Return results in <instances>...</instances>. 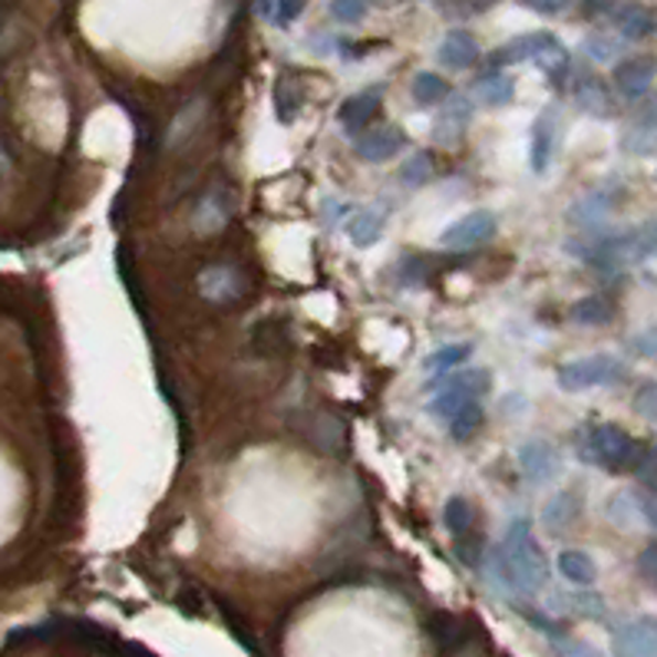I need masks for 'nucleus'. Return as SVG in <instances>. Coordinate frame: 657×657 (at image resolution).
Returning a JSON list of instances; mask_svg holds the SVG:
<instances>
[{
  "label": "nucleus",
  "instance_id": "1",
  "mask_svg": "<svg viewBox=\"0 0 657 657\" xmlns=\"http://www.w3.org/2000/svg\"><path fill=\"white\" fill-rule=\"evenodd\" d=\"M492 572L499 585H506L516 595H536L549 582V559L532 532L529 519H516L502 542L492 549Z\"/></svg>",
  "mask_w": 657,
  "mask_h": 657
},
{
  "label": "nucleus",
  "instance_id": "2",
  "mask_svg": "<svg viewBox=\"0 0 657 657\" xmlns=\"http://www.w3.org/2000/svg\"><path fill=\"white\" fill-rule=\"evenodd\" d=\"M526 60L539 63L542 73L555 86L572 76V56L565 53L562 40L552 30H532V33L512 36L509 43H502L499 50L489 53V70H506V66H516V63H526Z\"/></svg>",
  "mask_w": 657,
  "mask_h": 657
},
{
  "label": "nucleus",
  "instance_id": "3",
  "mask_svg": "<svg viewBox=\"0 0 657 657\" xmlns=\"http://www.w3.org/2000/svg\"><path fill=\"white\" fill-rule=\"evenodd\" d=\"M579 456L605 473H628L642 459L638 439L618 423H595L579 436Z\"/></svg>",
  "mask_w": 657,
  "mask_h": 657
},
{
  "label": "nucleus",
  "instance_id": "4",
  "mask_svg": "<svg viewBox=\"0 0 657 657\" xmlns=\"http://www.w3.org/2000/svg\"><path fill=\"white\" fill-rule=\"evenodd\" d=\"M430 390H433L430 413L449 420L459 406L476 403V400H483V396L492 390V373L483 370V367H466V370H459V373H449V377L443 373V377H436V380L430 383Z\"/></svg>",
  "mask_w": 657,
  "mask_h": 657
},
{
  "label": "nucleus",
  "instance_id": "5",
  "mask_svg": "<svg viewBox=\"0 0 657 657\" xmlns=\"http://www.w3.org/2000/svg\"><path fill=\"white\" fill-rule=\"evenodd\" d=\"M555 377L565 393H585L595 386L618 383L625 377V363L615 353H589V357H575V360L562 363Z\"/></svg>",
  "mask_w": 657,
  "mask_h": 657
},
{
  "label": "nucleus",
  "instance_id": "6",
  "mask_svg": "<svg viewBox=\"0 0 657 657\" xmlns=\"http://www.w3.org/2000/svg\"><path fill=\"white\" fill-rule=\"evenodd\" d=\"M618 199H622V186H618V182L598 186V189L585 192L582 199H575L572 209L565 212V219H569L579 232H602L605 222L615 215Z\"/></svg>",
  "mask_w": 657,
  "mask_h": 657
},
{
  "label": "nucleus",
  "instance_id": "7",
  "mask_svg": "<svg viewBox=\"0 0 657 657\" xmlns=\"http://www.w3.org/2000/svg\"><path fill=\"white\" fill-rule=\"evenodd\" d=\"M622 152L635 156V159H655L657 156V96L655 99H645L632 116L628 123L622 126Z\"/></svg>",
  "mask_w": 657,
  "mask_h": 657
},
{
  "label": "nucleus",
  "instance_id": "8",
  "mask_svg": "<svg viewBox=\"0 0 657 657\" xmlns=\"http://www.w3.org/2000/svg\"><path fill=\"white\" fill-rule=\"evenodd\" d=\"M559 136H562V109L552 103L536 116L532 136H529V166H532L536 176L549 172V166L555 159V149H559Z\"/></svg>",
  "mask_w": 657,
  "mask_h": 657
},
{
  "label": "nucleus",
  "instance_id": "9",
  "mask_svg": "<svg viewBox=\"0 0 657 657\" xmlns=\"http://www.w3.org/2000/svg\"><path fill=\"white\" fill-rule=\"evenodd\" d=\"M496 229H499V219L486 209H476V212H466L463 219H456L453 225H446L439 232V245L466 252V248H476V245H486L489 239H496Z\"/></svg>",
  "mask_w": 657,
  "mask_h": 657
},
{
  "label": "nucleus",
  "instance_id": "10",
  "mask_svg": "<svg viewBox=\"0 0 657 657\" xmlns=\"http://www.w3.org/2000/svg\"><path fill=\"white\" fill-rule=\"evenodd\" d=\"M199 295L215 308H229L248 295V278L235 265H215L199 275Z\"/></svg>",
  "mask_w": 657,
  "mask_h": 657
},
{
  "label": "nucleus",
  "instance_id": "11",
  "mask_svg": "<svg viewBox=\"0 0 657 657\" xmlns=\"http://www.w3.org/2000/svg\"><path fill=\"white\" fill-rule=\"evenodd\" d=\"M657 80V56L651 53H635V56H625L615 63V73H612V83H615V93L638 103L651 93Z\"/></svg>",
  "mask_w": 657,
  "mask_h": 657
},
{
  "label": "nucleus",
  "instance_id": "12",
  "mask_svg": "<svg viewBox=\"0 0 657 657\" xmlns=\"http://www.w3.org/2000/svg\"><path fill=\"white\" fill-rule=\"evenodd\" d=\"M406 149V133L396 123H380L373 129H360V136L353 139V156L360 162H386L393 156H400Z\"/></svg>",
  "mask_w": 657,
  "mask_h": 657
},
{
  "label": "nucleus",
  "instance_id": "13",
  "mask_svg": "<svg viewBox=\"0 0 657 657\" xmlns=\"http://www.w3.org/2000/svg\"><path fill=\"white\" fill-rule=\"evenodd\" d=\"M572 99L575 106L592 119H612L615 116V89L598 73H572Z\"/></svg>",
  "mask_w": 657,
  "mask_h": 657
},
{
  "label": "nucleus",
  "instance_id": "14",
  "mask_svg": "<svg viewBox=\"0 0 657 657\" xmlns=\"http://www.w3.org/2000/svg\"><path fill=\"white\" fill-rule=\"evenodd\" d=\"M519 469H522V476L532 483V486H545V483H552L559 473H562V453H559V446L555 443H549V439H526L522 446H519Z\"/></svg>",
  "mask_w": 657,
  "mask_h": 657
},
{
  "label": "nucleus",
  "instance_id": "15",
  "mask_svg": "<svg viewBox=\"0 0 657 657\" xmlns=\"http://www.w3.org/2000/svg\"><path fill=\"white\" fill-rule=\"evenodd\" d=\"M473 99L463 96V93H449L446 103H439V113H436V123H433V142L439 146H456L469 123H473Z\"/></svg>",
  "mask_w": 657,
  "mask_h": 657
},
{
  "label": "nucleus",
  "instance_id": "16",
  "mask_svg": "<svg viewBox=\"0 0 657 657\" xmlns=\"http://www.w3.org/2000/svg\"><path fill=\"white\" fill-rule=\"evenodd\" d=\"M615 657H657V618L655 615H638L628 625L615 632L612 642Z\"/></svg>",
  "mask_w": 657,
  "mask_h": 657
},
{
  "label": "nucleus",
  "instance_id": "17",
  "mask_svg": "<svg viewBox=\"0 0 657 657\" xmlns=\"http://www.w3.org/2000/svg\"><path fill=\"white\" fill-rule=\"evenodd\" d=\"M585 512V492L579 486H569V489H559L545 506H542V526L552 532V536H565Z\"/></svg>",
  "mask_w": 657,
  "mask_h": 657
},
{
  "label": "nucleus",
  "instance_id": "18",
  "mask_svg": "<svg viewBox=\"0 0 657 657\" xmlns=\"http://www.w3.org/2000/svg\"><path fill=\"white\" fill-rule=\"evenodd\" d=\"M383 93H386V86H383V83H373V86H367V89L347 96V99L340 103V109H337V123H340L347 133L367 129V123H373V116H377L380 106H383Z\"/></svg>",
  "mask_w": 657,
  "mask_h": 657
},
{
  "label": "nucleus",
  "instance_id": "19",
  "mask_svg": "<svg viewBox=\"0 0 657 657\" xmlns=\"http://www.w3.org/2000/svg\"><path fill=\"white\" fill-rule=\"evenodd\" d=\"M436 60L446 70H466L479 60V40L469 30H449L436 46Z\"/></svg>",
  "mask_w": 657,
  "mask_h": 657
},
{
  "label": "nucleus",
  "instance_id": "20",
  "mask_svg": "<svg viewBox=\"0 0 657 657\" xmlns=\"http://www.w3.org/2000/svg\"><path fill=\"white\" fill-rule=\"evenodd\" d=\"M612 23H615L618 36H622V40H632V43L648 40L657 30V17L645 3H622V7L612 13Z\"/></svg>",
  "mask_w": 657,
  "mask_h": 657
},
{
  "label": "nucleus",
  "instance_id": "21",
  "mask_svg": "<svg viewBox=\"0 0 657 657\" xmlns=\"http://www.w3.org/2000/svg\"><path fill=\"white\" fill-rule=\"evenodd\" d=\"M383 229H386V219H383L380 209H357V212L347 219V225H343L347 239H350L357 248H373V245L383 239Z\"/></svg>",
  "mask_w": 657,
  "mask_h": 657
},
{
  "label": "nucleus",
  "instance_id": "22",
  "mask_svg": "<svg viewBox=\"0 0 657 657\" xmlns=\"http://www.w3.org/2000/svg\"><path fill=\"white\" fill-rule=\"evenodd\" d=\"M559 575L569 582V585H579V589H589L598 582V565L589 552L582 549H565L559 552Z\"/></svg>",
  "mask_w": 657,
  "mask_h": 657
},
{
  "label": "nucleus",
  "instance_id": "23",
  "mask_svg": "<svg viewBox=\"0 0 657 657\" xmlns=\"http://www.w3.org/2000/svg\"><path fill=\"white\" fill-rule=\"evenodd\" d=\"M476 96H479L486 106L502 109V106H509V103H512V96H516V83H512V76H509V73H502V70H489V73H483V76L476 80Z\"/></svg>",
  "mask_w": 657,
  "mask_h": 657
},
{
  "label": "nucleus",
  "instance_id": "24",
  "mask_svg": "<svg viewBox=\"0 0 657 657\" xmlns=\"http://www.w3.org/2000/svg\"><path fill=\"white\" fill-rule=\"evenodd\" d=\"M410 93H413V103H416V106H439V103H446V96L453 93V86H449V80H443L439 73L423 70V73L413 76Z\"/></svg>",
  "mask_w": 657,
  "mask_h": 657
},
{
  "label": "nucleus",
  "instance_id": "25",
  "mask_svg": "<svg viewBox=\"0 0 657 657\" xmlns=\"http://www.w3.org/2000/svg\"><path fill=\"white\" fill-rule=\"evenodd\" d=\"M605 512H608L612 526H618V529H625V532L642 529V516H638V489H622V492H615V496L608 499Z\"/></svg>",
  "mask_w": 657,
  "mask_h": 657
},
{
  "label": "nucleus",
  "instance_id": "26",
  "mask_svg": "<svg viewBox=\"0 0 657 657\" xmlns=\"http://www.w3.org/2000/svg\"><path fill=\"white\" fill-rule=\"evenodd\" d=\"M569 315H572V321H575V325L602 328V325H608V321L615 318V308H612V301H608V298H602V295H589V298L575 301Z\"/></svg>",
  "mask_w": 657,
  "mask_h": 657
},
{
  "label": "nucleus",
  "instance_id": "27",
  "mask_svg": "<svg viewBox=\"0 0 657 657\" xmlns=\"http://www.w3.org/2000/svg\"><path fill=\"white\" fill-rule=\"evenodd\" d=\"M483 423H486L483 403H479V400H476V403H466V406H459V410L449 416V436H453L456 443H469V439L483 430Z\"/></svg>",
  "mask_w": 657,
  "mask_h": 657
},
{
  "label": "nucleus",
  "instance_id": "28",
  "mask_svg": "<svg viewBox=\"0 0 657 657\" xmlns=\"http://www.w3.org/2000/svg\"><path fill=\"white\" fill-rule=\"evenodd\" d=\"M229 215H232V202L225 199V192H212L202 199V205L195 212V225H199V232H219L229 222Z\"/></svg>",
  "mask_w": 657,
  "mask_h": 657
},
{
  "label": "nucleus",
  "instance_id": "29",
  "mask_svg": "<svg viewBox=\"0 0 657 657\" xmlns=\"http://www.w3.org/2000/svg\"><path fill=\"white\" fill-rule=\"evenodd\" d=\"M469 353H473V343H446V347L433 350V353L423 360V370L433 373V377H443V373L456 370L459 363H466Z\"/></svg>",
  "mask_w": 657,
  "mask_h": 657
},
{
  "label": "nucleus",
  "instance_id": "30",
  "mask_svg": "<svg viewBox=\"0 0 657 657\" xmlns=\"http://www.w3.org/2000/svg\"><path fill=\"white\" fill-rule=\"evenodd\" d=\"M473 519H476V512H473V502L466 496H449L446 499V506H443V526L456 539H463V536L473 532Z\"/></svg>",
  "mask_w": 657,
  "mask_h": 657
},
{
  "label": "nucleus",
  "instance_id": "31",
  "mask_svg": "<svg viewBox=\"0 0 657 657\" xmlns=\"http://www.w3.org/2000/svg\"><path fill=\"white\" fill-rule=\"evenodd\" d=\"M433 176H436V166H433V156H430L426 149L413 152V156L400 166V182H403L406 189H423V186L433 182Z\"/></svg>",
  "mask_w": 657,
  "mask_h": 657
},
{
  "label": "nucleus",
  "instance_id": "32",
  "mask_svg": "<svg viewBox=\"0 0 657 657\" xmlns=\"http://www.w3.org/2000/svg\"><path fill=\"white\" fill-rule=\"evenodd\" d=\"M582 50L595 60V63H612L618 60L622 53V36H612V33H589Z\"/></svg>",
  "mask_w": 657,
  "mask_h": 657
},
{
  "label": "nucleus",
  "instance_id": "33",
  "mask_svg": "<svg viewBox=\"0 0 657 657\" xmlns=\"http://www.w3.org/2000/svg\"><path fill=\"white\" fill-rule=\"evenodd\" d=\"M275 109H278L282 123H295V116L301 109V99H298V93L292 89L288 80H278V86H275Z\"/></svg>",
  "mask_w": 657,
  "mask_h": 657
},
{
  "label": "nucleus",
  "instance_id": "34",
  "mask_svg": "<svg viewBox=\"0 0 657 657\" xmlns=\"http://www.w3.org/2000/svg\"><path fill=\"white\" fill-rule=\"evenodd\" d=\"M370 10V0H330V17L337 23H357Z\"/></svg>",
  "mask_w": 657,
  "mask_h": 657
},
{
  "label": "nucleus",
  "instance_id": "35",
  "mask_svg": "<svg viewBox=\"0 0 657 657\" xmlns=\"http://www.w3.org/2000/svg\"><path fill=\"white\" fill-rule=\"evenodd\" d=\"M552 645H555V655L559 657H605L592 642H582V638H559V635H552Z\"/></svg>",
  "mask_w": 657,
  "mask_h": 657
},
{
  "label": "nucleus",
  "instance_id": "36",
  "mask_svg": "<svg viewBox=\"0 0 657 657\" xmlns=\"http://www.w3.org/2000/svg\"><path fill=\"white\" fill-rule=\"evenodd\" d=\"M632 406H635V413H638V416H645V420H657V380H648V383H642V386H638V393H635Z\"/></svg>",
  "mask_w": 657,
  "mask_h": 657
},
{
  "label": "nucleus",
  "instance_id": "37",
  "mask_svg": "<svg viewBox=\"0 0 657 657\" xmlns=\"http://www.w3.org/2000/svg\"><path fill=\"white\" fill-rule=\"evenodd\" d=\"M305 3H308V0H275L272 20H275L278 27H292V23L305 13Z\"/></svg>",
  "mask_w": 657,
  "mask_h": 657
},
{
  "label": "nucleus",
  "instance_id": "38",
  "mask_svg": "<svg viewBox=\"0 0 657 657\" xmlns=\"http://www.w3.org/2000/svg\"><path fill=\"white\" fill-rule=\"evenodd\" d=\"M638 516L642 529H657V489H638Z\"/></svg>",
  "mask_w": 657,
  "mask_h": 657
},
{
  "label": "nucleus",
  "instance_id": "39",
  "mask_svg": "<svg viewBox=\"0 0 657 657\" xmlns=\"http://www.w3.org/2000/svg\"><path fill=\"white\" fill-rule=\"evenodd\" d=\"M632 350H635L638 357H645V360H655L657 363V325L638 330V333L632 337Z\"/></svg>",
  "mask_w": 657,
  "mask_h": 657
},
{
  "label": "nucleus",
  "instance_id": "40",
  "mask_svg": "<svg viewBox=\"0 0 657 657\" xmlns=\"http://www.w3.org/2000/svg\"><path fill=\"white\" fill-rule=\"evenodd\" d=\"M516 3H522V7L532 10V13H545V17L565 13V10L572 7V0H516Z\"/></svg>",
  "mask_w": 657,
  "mask_h": 657
},
{
  "label": "nucleus",
  "instance_id": "41",
  "mask_svg": "<svg viewBox=\"0 0 657 657\" xmlns=\"http://www.w3.org/2000/svg\"><path fill=\"white\" fill-rule=\"evenodd\" d=\"M638 572H642V579H645L648 585H655L657 589V542L655 545H648V549L638 555Z\"/></svg>",
  "mask_w": 657,
  "mask_h": 657
},
{
  "label": "nucleus",
  "instance_id": "42",
  "mask_svg": "<svg viewBox=\"0 0 657 657\" xmlns=\"http://www.w3.org/2000/svg\"><path fill=\"white\" fill-rule=\"evenodd\" d=\"M489 3H492V0H453V3H449V10H453V13H459V17H469V13H483Z\"/></svg>",
  "mask_w": 657,
  "mask_h": 657
},
{
  "label": "nucleus",
  "instance_id": "43",
  "mask_svg": "<svg viewBox=\"0 0 657 657\" xmlns=\"http://www.w3.org/2000/svg\"><path fill=\"white\" fill-rule=\"evenodd\" d=\"M608 3H612V0H582V7H585V13H589V17L605 13V10H608Z\"/></svg>",
  "mask_w": 657,
  "mask_h": 657
}]
</instances>
